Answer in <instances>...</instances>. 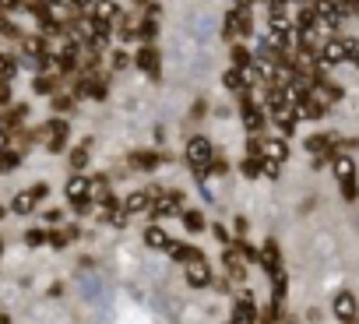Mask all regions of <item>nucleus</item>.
Listing matches in <instances>:
<instances>
[{
	"instance_id": "1",
	"label": "nucleus",
	"mask_w": 359,
	"mask_h": 324,
	"mask_svg": "<svg viewBox=\"0 0 359 324\" xmlns=\"http://www.w3.org/2000/svg\"><path fill=\"white\" fill-rule=\"evenodd\" d=\"M187 166L194 170V177H198V184H205L208 177H212V162H215V144L205 137V134H194L191 141H187Z\"/></svg>"
},
{
	"instance_id": "2",
	"label": "nucleus",
	"mask_w": 359,
	"mask_h": 324,
	"mask_svg": "<svg viewBox=\"0 0 359 324\" xmlns=\"http://www.w3.org/2000/svg\"><path fill=\"white\" fill-rule=\"evenodd\" d=\"M331 173L341 184V198L345 201H355L359 198V187H355V158L348 151H334L331 155Z\"/></svg>"
},
{
	"instance_id": "3",
	"label": "nucleus",
	"mask_w": 359,
	"mask_h": 324,
	"mask_svg": "<svg viewBox=\"0 0 359 324\" xmlns=\"http://www.w3.org/2000/svg\"><path fill=\"white\" fill-rule=\"evenodd\" d=\"M64 194H67V201H71V208H74V215H88L92 212V177H85V173H71V180H67V187H64Z\"/></svg>"
},
{
	"instance_id": "4",
	"label": "nucleus",
	"mask_w": 359,
	"mask_h": 324,
	"mask_svg": "<svg viewBox=\"0 0 359 324\" xmlns=\"http://www.w3.org/2000/svg\"><path fill=\"white\" fill-rule=\"evenodd\" d=\"M250 32H254V15H250V8H233L229 15H226V22H222V36H226V43H243V39H250Z\"/></svg>"
},
{
	"instance_id": "5",
	"label": "nucleus",
	"mask_w": 359,
	"mask_h": 324,
	"mask_svg": "<svg viewBox=\"0 0 359 324\" xmlns=\"http://www.w3.org/2000/svg\"><path fill=\"white\" fill-rule=\"evenodd\" d=\"M240 116H243V130H247V137H261V130L268 127L264 109L257 106V99H250V92L240 95Z\"/></svg>"
},
{
	"instance_id": "6",
	"label": "nucleus",
	"mask_w": 359,
	"mask_h": 324,
	"mask_svg": "<svg viewBox=\"0 0 359 324\" xmlns=\"http://www.w3.org/2000/svg\"><path fill=\"white\" fill-rule=\"evenodd\" d=\"M67 137H71V123H67L64 116H53V120H46V123L39 127V141H43L50 151H64Z\"/></svg>"
},
{
	"instance_id": "7",
	"label": "nucleus",
	"mask_w": 359,
	"mask_h": 324,
	"mask_svg": "<svg viewBox=\"0 0 359 324\" xmlns=\"http://www.w3.org/2000/svg\"><path fill=\"white\" fill-rule=\"evenodd\" d=\"M46 194H50V187H46V184H32V187H25V191H18V194H15L11 212H15V215H32V212L46 201Z\"/></svg>"
},
{
	"instance_id": "8",
	"label": "nucleus",
	"mask_w": 359,
	"mask_h": 324,
	"mask_svg": "<svg viewBox=\"0 0 359 324\" xmlns=\"http://www.w3.org/2000/svg\"><path fill=\"white\" fill-rule=\"evenodd\" d=\"M257 317H261V310H257L254 292H250V289L236 292V303H233V317H229V324H257Z\"/></svg>"
},
{
	"instance_id": "9",
	"label": "nucleus",
	"mask_w": 359,
	"mask_h": 324,
	"mask_svg": "<svg viewBox=\"0 0 359 324\" xmlns=\"http://www.w3.org/2000/svg\"><path fill=\"white\" fill-rule=\"evenodd\" d=\"M257 268H261L268 278L282 271V247H278L275 236H268V240L261 243V250H257Z\"/></svg>"
},
{
	"instance_id": "10",
	"label": "nucleus",
	"mask_w": 359,
	"mask_h": 324,
	"mask_svg": "<svg viewBox=\"0 0 359 324\" xmlns=\"http://www.w3.org/2000/svg\"><path fill=\"white\" fill-rule=\"evenodd\" d=\"M331 313H334L341 324H352V320H359V299H355L348 289H341V292L331 296Z\"/></svg>"
},
{
	"instance_id": "11",
	"label": "nucleus",
	"mask_w": 359,
	"mask_h": 324,
	"mask_svg": "<svg viewBox=\"0 0 359 324\" xmlns=\"http://www.w3.org/2000/svg\"><path fill=\"white\" fill-rule=\"evenodd\" d=\"M341 60H348L345 57V39L341 36H327L320 43V50H317V64L320 67H331V64H341Z\"/></svg>"
},
{
	"instance_id": "12",
	"label": "nucleus",
	"mask_w": 359,
	"mask_h": 324,
	"mask_svg": "<svg viewBox=\"0 0 359 324\" xmlns=\"http://www.w3.org/2000/svg\"><path fill=\"white\" fill-rule=\"evenodd\" d=\"M134 64L151 78V81H158V67H162V60H158V50L151 46V43H144V46H137V53H134Z\"/></svg>"
},
{
	"instance_id": "13",
	"label": "nucleus",
	"mask_w": 359,
	"mask_h": 324,
	"mask_svg": "<svg viewBox=\"0 0 359 324\" xmlns=\"http://www.w3.org/2000/svg\"><path fill=\"white\" fill-rule=\"evenodd\" d=\"M268 116H271V123L278 127V137H292L296 134V109L292 106H275V109H268Z\"/></svg>"
},
{
	"instance_id": "14",
	"label": "nucleus",
	"mask_w": 359,
	"mask_h": 324,
	"mask_svg": "<svg viewBox=\"0 0 359 324\" xmlns=\"http://www.w3.org/2000/svg\"><path fill=\"white\" fill-rule=\"evenodd\" d=\"M184 275H187V285H191V289H205V285L215 282V271H212L208 261H194V264H187Z\"/></svg>"
},
{
	"instance_id": "15",
	"label": "nucleus",
	"mask_w": 359,
	"mask_h": 324,
	"mask_svg": "<svg viewBox=\"0 0 359 324\" xmlns=\"http://www.w3.org/2000/svg\"><path fill=\"white\" fill-rule=\"evenodd\" d=\"M176 264H194V261H205V254H201V247H194V243H180V240H172V247L165 250Z\"/></svg>"
},
{
	"instance_id": "16",
	"label": "nucleus",
	"mask_w": 359,
	"mask_h": 324,
	"mask_svg": "<svg viewBox=\"0 0 359 324\" xmlns=\"http://www.w3.org/2000/svg\"><path fill=\"white\" fill-rule=\"evenodd\" d=\"M99 215H102V222H109V226H127V212H123V201H116L113 194L99 205Z\"/></svg>"
},
{
	"instance_id": "17",
	"label": "nucleus",
	"mask_w": 359,
	"mask_h": 324,
	"mask_svg": "<svg viewBox=\"0 0 359 324\" xmlns=\"http://www.w3.org/2000/svg\"><path fill=\"white\" fill-rule=\"evenodd\" d=\"M261 155L282 166V162L289 158V144H285V137H261Z\"/></svg>"
},
{
	"instance_id": "18",
	"label": "nucleus",
	"mask_w": 359,
	"mask_h": 324,
	"mask_svg": "<svg viewBox=\"0 0 359 324\" xmlns=\"http://www.w3.org/2000/svg\"><path fill=\"white\" fill-rule=\"evenodd\" d=\"M151 201H155V194H151V191H134V194H127V198H123V212H127V215L151 212Z\"/></svg>"
},
{
	"instance_id": "19",
	"label": "nucleus",
	"mask_w": 359,
	"mask_h": 324,
	"mask_svg": "<svg viewBox=\"0 0 359 324\" xmlns=\"http://www.w3.org/2000/svg\"><path fill=\"white\" fill-rule=\"evenodd\" d=\"M162 162H165V155H158V151H151V148H144V151H134V155H130V166H134V170H141V173L158 170Z\"/></svg>"
},
{
	"instance_id": "20",
	"label": "nucleus",
	"mask_w": 359,
	"mask_h": 324,
	"mask_svg": "<svg viewBox=\"0 0 359 324\" xmlns=\"http://www.w3.org/2000/svg\"><path fill=\"white\" fill-rule=\"evenodd\" d=\"M226 275L233 282H247V261L240 257L236 247H226Z\"/></svg>"
},
{
	"instance_id": "21",
	"label": "nucleus",
	"mask_w": 359,
	"mask_h": 324,
	"mask_svg": "<svg viewBox=\"0 0 359 324\" xmlns=\"http://www.w3.org/2000/svg\"><path fill=\"white\" fill-rule=\"evenodd\" d=\"M144 243H148L151 250H162V254H165V250L172 247V236H169L162 226H148V229H144Z\"/></svg>"
},
{
	"instance_id": "22",
	"label": "nucleus",
	"mask_w": 359,
	"mask_h": 324,
	"mask_svg": "<svg viewBox=\"0 0 359 324\" xmlns=\"http://www.w3.org/2000/svg\"><path fill=\"white\" fill-rule=\"evenodd\" d=\"M268 25H271V32H282V36H289V32H292V18H289V11H285V8H275V4H271Z\"/></svg>"
},
{
	"instance_id": "23",
	"label": "nucleus",
	"mask_w": 359,
	"mask_h": 324,
	"mask_svg": "<svg viewBox=\"0 0 359 324\" xmlns=\"http://www.w3.org/2000/svg\"><path fill=\"white\" fill-rule=\"evenodd\" d=\"M88 15L99 18V22H113V18H120V8L113 4V0H95V4L88 8Z\"/></svg>"
},
{
	"instance_id": "24",
	"label": "nucleus",
	"mask_w": 359,
	"mask_h": 324,
	"mask_svg": "<svg viewBox=\"0 0 359 324\" xmlns=\"http://www.w3.org/2000/svg\"><path fill=\"white\" fill-rule=\"evenodd\" d=\"M222 85H226L229 92H236V95L250 92V85H247V78H243V71H240V67H229V71L222 74Z\"/></svg>"
},
{
	"instance_id": "25",
	"label": "nucleus",
	"mask_w": 359,
	"mask_h": 324,
	"mask_svg": "<svg viewBox=\"0 0 359 324\" xmlns=\"http://www.w3.org/2000/svg\"><path fill=\"white\" fill-rule=\"evenodd\" d=\"M285 292H289V275H285V268L278 271V275H271V303H285Z\"/></svg>"
},
{
	"instance_id": "26",
	"label": "nucleus",
	"mask_w": 359,
	"mask_h": 324,
	"mask_svg": "<svg viewBox=\"0 0 359 324\" xmlns=\"http://www.w3.org/2000/svg\"><path fill=\"white\" fill-rule=\"evenodd\" d=\"M180 222H184L187 233H201L205 229V215L198 208H184V212H180Z\"/></svg>"
},
{
	"instance_id": "27",
	"label": "nucleus",
	"mask_w": 359,
	"mask_h": 324,
	"mask_svg": "<svg viewBox=\"0 0 359 324\" xmlns=\"http://www.w3.org/2000/svg\"><path fill=\"white\" fill-rule=\"evenodd\" d=\"M22 166V148H8V151H0V173H11Z\"/></svg>"
},
{
	"instance_id": "28",
	"label": "nucleus",
	"mask_w": 359,
	"mask_h": 324,
	"mask_svg": "<svg viewBox=\"0 0 359 324\" xmlns=\"http://www.w3.org/2000/svg\"><path fill=\"white\" fill-rule=\"evenodd\" d=\"M32 92H36V95H57V78H53V74H36Z\"/></svg>"
},
{
	"instance_id": "29",
	"label": "nucleus",
	"mask_w": 359,
	"mask_h": 324,
	"mask_svg": "<svg viewBox=\"0 0 359 324\" xmlns=\"http://www.w3.org/2000/svg\"><path fill=\"white\" fill-rule=\"evenodd\" d=\"M67 162H71V170H74V173H81V170L88 166V141H85V144H78V148L71 151V158H67Z\"/></svg>"
},
{
	"instance_id": "30",
	"label": "nucleus",
	"mask_w": 359,
	"mask_h": 324,
	"mask_svg": "<svg viewBox=\"0 0 359 324\" xmlns=\"http://www.w3.org/2000/svg\"><path fill=\"white\" fill-rule=\"evenodd\" d=\"M109 194H113V191H109V180H106V177H92V201L102 205Z\"/></svg>"
},
{
	"instance_id": "31",
	"label": "nucleus",
	"mask_w": 359,
	"mask_h": 324,
	"mask_svg": "<svg viewBox=\"0 0 359 324\" xmlns=\"http://www.w3.org/2000/svg\"><path fill=\"white\" fill-rule=\"evenodd\" d=\"M18 74V60L11 53H0V81H11Z\"/></svg>"
},
{
	"instance_id": "32",
	"label": "nucleus",
	"mask_w": 359,
	"mask_h": 324,
	"mask_svg": "<svg viewBox=\"0 0 359 324\" xmlns=\"http://www.w3.org/2000/svg\"><path fill=\"white\" fill-rule=\"evenodd\" d=\"M250 64H254V53H250L243 43H236V46H233V67L243 71V67H250Z\"/></svg>"
},
{
	"instance_id": "33",
	"label": "nucleus",
	"mask_w": 359,
	"mask_h": 324,
	"mask_svg": "<svg viewBox=\"0 0 359 324\" xmlns=\"http://www.w3.org/2000/svg\"><path fill=\"white\" fill-rule=\"evenodd\" d=\"M25 243H29V247H43V243H50V233H46V229H29V233H25Z\"/></svg>"
},
{
	"instance_id": "34",
	"label": "nucleus",
	"mask_w": 359,
	"mask_h": 324,
	"mask_svg": "<svg viewBox=\"0 0 359 324\" xmlns=\"http://www.w3.org/2000/svg\"><path fill=\"white\" fill-rule=\"evenodd\" d=\"M278 173H282V166H278V162H271V158H261V177H268V180H278Z\"/></svg>"
},
{
	"instance_id": "35",
	"label": "nucleus",
	"mask_w": 359,
	"mask_h": 324,
	"mask_svg": "<svg viewBox=\"0 0 359 324\" xmlns=\"http://www.w3.org/2000/svg\"><path fill=\"white\" fill-rule=\"evenodd\" d=\"M71 106H74V95H67V92H57V95H53V109H57V113H67Z\"/></svg>"
},
{
	"instance_id": "36",
	"label": "nucleus",
	"mask_w": 359,
	"mask_h": 324,
	"mask_svg": "<svg viewBox=\"0 0 359 324\" xmlns=\"http://www.w3.org/2000/svg\"><path fill=\"white\" fill-rule=\"evenodd\" d=\"M212 236H215L222 247H233V236H229V229H226L222 222H212Z\"/></svg>"
},
{
	"instance_id": "37",
	"label": "nucleus",
	"mask_w": 359,
	"mask_h": 324,
	"mask_svg": "<svg viewBox=\"0 0 359 324\" xmlns=\"http://www.w3.org/2000/svg\"><path fill=\"white\" fill-rule=\"evenodd\" d=\"M11 102H15V95H11V81H0V109L11 106Z\"/></svg>"
},
{
	"instance_id": "38",
	"label": "nucleus",
	"mask_w": 359,
	"mask_h": 324,
	"mask_svg": "<svg viewBox=\"0 0 359 324\" xmlns=\"http://www.w3.org/2000/svg\"><path fill=\"white\" fill-rule=\"evenodd\" d=\"M67 243H71V240H67V233H64V229L50 233V247H57V250H60V247H67Z\"/></svg>"
},
{
	"instance_id": "39",
	"label": "nucleus",
	"mask_w": 359,
	"mask_h": 324,
	"mask_svg": "<svg viewBox=\"0 0 359 324\" xmlns=\"http://www.w3.org/2000/svg\"><path fill=\"white\" fill-rule=\"evenodd\" d=\"M43 215H46V222H50V226H57V222L64 219V212H60V208H50V212H43Z\"/></svg>"
},
{
	"instance_id": "40",
	"label": "nucleus",
	"mask_w": 359,
	"mask_h": 324,
	"mask_svg": "<svg viewBox=\"0 0 359 324\" xmlns=\"http://www.w3.org/2000/svg\"><path fill=\"white\" fill-rule=\"evenodd\" d=\"M229 166H226V158L222 155H215V162H212V173H226Z\"/></svg>"
},
{
	"instance_id": "41",
	"label": "nucleus",
	"mask_w": 359,
	"mask_h": 324,
	"mask_svg": "<svg viewBox=\"0 0 359 324\" xmlns=\"http://www.w3.org/2000/svg\"><path fill=\"white\" fill-rule=\"evenodd\" d=\"M254 4V0H236V8H250Z\"/></svg>"
},
{
	"instance_id": "42",
	"label": "nucleus",
	"mask_w": 359,
	"mask_h": 324,
	"mask_svg": "<svg viewBox=\"0 0 359 324\" xmlns=\"http://www.w3.org/2000/svg\"><path fill=\"white\" fill-rule=\"evenodd\" d=\"M275 324H296V320H292V317H278Z\"/></svg>"
},
{
	"instance_id": "43",
	"label": "nucleus",
	"mask_w": 359,
	"mask_h": 324,
	"mask_svg": "<svg viewBox=\"0 0 359 324\" xmlns=\"http://www.w3.org/2000/svg\"><path fill=\"white\" fill-rule=\"evenodd\" d=\"M4 215H8V208H0V219H4Z\"/></svg>"
},
{
	"instance_id": "44",
	"label": "nucleus",
	"mask_w": 359,
	"mask_h": 324,
	"mask_svg": "<svg viewBox=\"0 0 359 324\" xmlns=\"http://www.w3.org/2000/svg\"><path fill=\"white\" fill-rule=\"evenodd\" d=\"M0 250H4V240H0Z\"/></svg>"
},
{
	"instance_id": "45",
	"label": "nucleus",
	"mask_w": 359,
	"mask_h": 324,
	"mask_svg": "<svg viewBox=\"0 0 359 324\" xmlns=\"http://www.w3.org/2000/svg\"><path fill=\"white\" fill-rule=\"evenodd\" d=\"M352 324H359V320H352Z\"/></svg>"
}]
</instances>
